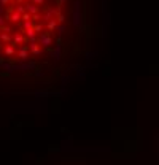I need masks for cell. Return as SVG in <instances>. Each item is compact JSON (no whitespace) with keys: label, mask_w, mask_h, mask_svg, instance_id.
Listing matches in <instances>:
<instances>
[{"label":"cell","mask_w":159,"mask_h":165,"mask_svg":"<svg viewBox=\"0 0 159 165\" xmlns=\"http://www.w3.org/2000/svg\"><path fill=\"white\" fill-rule=\"evenodd\" d=\"M86 0H0V81L43 84L83 54Z\"/></svg>","instance_id":"1"}]
</instances>
